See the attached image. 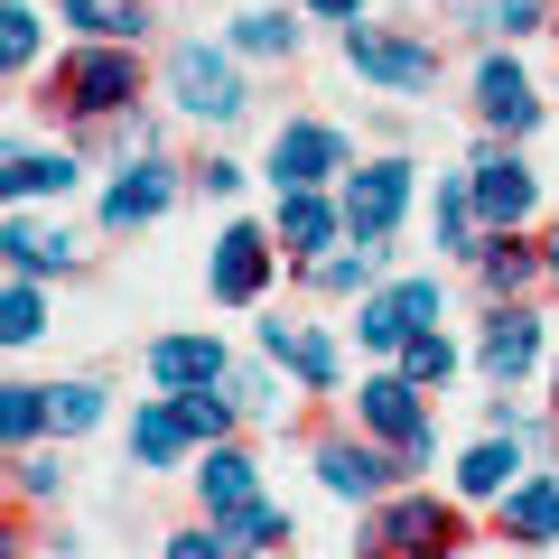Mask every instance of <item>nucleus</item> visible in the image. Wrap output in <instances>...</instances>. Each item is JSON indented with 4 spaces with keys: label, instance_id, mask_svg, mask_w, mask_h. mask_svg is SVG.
Wrapping results in <instances>:
<instances>
[{
    "label": "nucleus",
    "instance_id": "ea45409f",
    "mask_svg": "<svg viewBox=\"0 0 559 559\" xmlns=\"http://www.w3.org/2000/svg\"><path fill=\"white\" fill-rule=\"evenodd\" d=\"M159 559H234V540H224L205 513H187L178 532H159Z\"/></svg>",
    "mask_w": 559,
    "mask_h": 559
},
{
    "label": "nucleus",
    "instance_id": "c03bdc74",
    "mask_svg": "<svg viewBox=\"0 0 559 559\" xmlns=\"http://www.w3.org/2000/svg\"><path fill=\"white\" fill-rule=\"evenodd\" d=\"M550 411H559V364H550Z\"/></svg>",
    "mask_w": 559,
    "mask_h": 559
},
{
    "label": "nucleus",
    "instance_id": "aec40b11",
    "mask_svg": "<svg viewBox=\"0 0 559 559\" xmlns=\"http://www.w3.org/2000/svg\"><path fill=\"white\" fill-rule=\"evenodd\" d=\"M187 495H197L205 522H224V513H242V503H261L271 485H261V457L242 439H215V448H197V466H187Z\"/></svg>",
    "mask_w": 559,
    "mask_h": 559
},
{
    "label": "nucleus",
    "instance_id": "423d86ee",
    "mask_svg": "<svg viewBox=\"0 0 559 559\" xmlns=\"http://www.w3.org/2000/svg\"><path fill=\"white\" fill-rule=\"evenodd\" d=\"M308 466H318V485L336 503H382L392 485H411V466H401V448H382V439H364V429H345V419H318L308 429Z\"/></svg>",
    "mask_w": 559,
    "mask_h": 559
},
{
    "label": "nucleus",
    "instance_id": "a18cd8bd",
    "mask_svg": "<svg viewBox=\"0 0 559 559\" xmlns=\"http://www.w3.org/2000/svg\"><path fill=\"white\" fill-rule=\"evenodd\" d=\"M550 28H559V20H550Z\"/></svg>",
    "mask_w": 559,
    "mask_h": 559
},
{
    "label": "nucleus",
    "instance_id": "412c9836",
    "mask_svg": "<svg viewBox=\"0 0 559 559\" xmlns=\"http://www.w3.org/2000/svg\"><path fill=\"white\" fill-rule=\"evenodd\" d=\"M140 373L159 382V392H205V382H224V373H234V345H224L215 326H178V336H150Z\"/></svg>",
    "mask_w": 559,
    "mask_h": 559
},
{
    "label": "nucleus",
    "instance_id": "72a5a7b5",
    "mask_svg": "<svg viewBox=\"0 0 559 559\" xmlns=\"http://www.w3.org/2000/svg\"><path fill=\"white\" fill-rule=\"evenodd\" d=\"M66 495V439H47V448H10V503H57Z\"/></svg>",
    "mask_w": 559,
    "mask_h": 559
},
{
    "label": "nucleus",
    "instance_id": "ddd939ff",
    "mask_svg": "<svg viewBox=\"0 0 559 559\" xmlns=\"http://www.w3.org/2000/svg\"><path fill=\"white\" fill-rule=\"evenodd\" d=\"M466 355H476V373L495 382V392H522L532 364H540V308H532V299H495Z\"/></svg>",
    "mask_w": 559,
    "mask_h": 559
},
{
    "label": "nucleus",
    "instance_id": "0eeeda50",
    "mask_svg": "<svg viewBox=\"0 0 559 559\" xmlns=\"http://www.w3.org/2000/svg\"><path fill=\"white\" fill-rule=\"evenodd\" d=\"M466 197H476L485 234H532V224H540V168L522 159V140L485 131L476 150H466Z\"/></svg>",
    "mask_w": 559,
    "mask_h": 559
},
{
    "label": "nucleus",
    "instance_id": "393cba45",
    "mask_svg": "<svg viewBox=\"0 0 559 559\" xmlns=\"http://www.w3.org/2000/svg\"><path fill=\"white\" fill-rule=\"evenodd\" d=\"M289 280H299V289H318V299H364V289H382V252L345 234L336 252H318V261H289Z\"/></svg>",
    "mask_w": 559,
    "mask_h": 559
},
{
    "label": "nucleus",
    "instance_id": "f03ea898",
    "mask_svg": "<svg viewBox=\"0 0 559 559\" xmlns=\"http://www.w3.org/2000/svg\"><path fill=\"white\" fill-rule=\"evenodd\" d=\"M466 503L429 495V485H392L382 503H364L355 522V559H466Z\"/></svg>",
    "mask_w": 559,
    "mask_h": 559
},
{
    "label": "nucleus",
    "instance_id": "6e6552de",
    "mask_svg": "<svg viewBox=\"0 0 559 559\" xmlns=\"http://www.w3.org/2000/svg\"><path fill=\"white\" fill-rule=\"evenodd\" d=\"M280 271H289V252H280L271 224H252V215L215 224V242H205V289H215V308H261L280 289Z\"/></svg>",
    "mask_w": 559,
    "mask_h": 559
},
{
    "label": "nucleus",
    "instance_id": "dca6fc26",
    "mask_svg": "<svg viewBox=\"0 0 559 559\" xmlns=\"http://www.w3.org/2000/svg\"><path fill=\"white\" fill-rule=\"evenodd\" d=\"M0 187H10V205H66L84 187V140H10Z\"/></svg>",
    "mask_w": 559,
    "mask_h": 559
},
{
    "label": "nucleus",
    "instance_id": "58836bf2",
    "mask_svg": "<svg viewBox=\"0 0 559 559\" xmlns=\"http://www.w3.org/2000/svg\"><path fill=\"white\" fill-rule=\"evenodd\" d=\"M84 150H112V168H121V159H150V150H159V112H150V103H140V112L103 121V131L84 140Z\"/></svg>",
    "mask_w": 559,
    "mask_h": 559
},
{
    "label": "nucleus",
    "instance_id": "37998d69",
    "mask_svg": "<svg viewBox=\"0 0 559 559\" xmlns=\"http://www.w3.org/2000/svg\"><path fill=\"white\" fill-rule=\"evenodd\" d=\"M540 271H550V289H559V224H540Z\"/></svg>",
    "mask_w": 559,
    "mask_h": 559
},
{
    "label": "nucleus",
    "instance_id": "a211bd4d",
    "mask_svg": "<svg viewBox=\"0 0 559 559\" xmlns=\"http://www.w3.org/2000/svg\"><path fill=\"white\" fill-rule=\"evenodd\" d=\"M271 234L289 261H318L345 242V197L336 187H271Z\"/></svg>",
    "mask_w": 559,
    "mask_h": 559
},
{
    "label": "nucleus",
    "instance_id": "473e14b6",
    "mask_svg": "<svg viewBox=\"0 0 559 559\" xmlns=\"http://www.w3.org/2000/svg\"><path fill=\"white\" fill-rule=\"evenodd\" d=\"M168 401H178V419H187V439H197V448L242 439V429H252V419H242V401L224 392V382H205V392H168Z\"/></svg>",
    "mask_w": 559,
    "mask_h": 559
},
{
    "label": "nucleus",
    "instance_id": "c756f323",
    "mask_svg": "<svg viewBox=\"0 0 559 559\" xmlns=\"http://www.w3.org/2000/svg\"><path fill=\"white\" fill-rule=\"evenodd\" d=\"M215 532L234 540V559H280L289 540H299V522H289V503H271V495H261V503H242V513H224Z\"/></svg>",
    "mask_w": 559,
    "mask_h": 559
},
{
    "label": "nucleus",
    "instance_id": "39448f33",
    "mask_svg": "<svg viewBox=\"0 0 559 559\" xmlns=\"http://www.w3.org/2000/svg\"><path fill=\"white\" fill-rule=\"evenodd\" d=\"M336 197H345V234L373 242V252H392V234L411 224V205H419V159L411 150H373V159L345 168Z\"/></svg>",
    "mask_w": 559,
    "mask_h": 559
},
{
    "label": "nucleus",
    "instance_id": "f8f14e48",
    "mask_svg": "<svg viewBox=\"0 0 559 559\" xmlns=\"http://www.w3.org/2000/svg\"><path fill=\"white\" fill-rule=\"evenodd\" d=\"M197 187V168H178L168 150H150V159H121L112 178H103V205H94V224L103 234H140V224H159L168 205Z\"/></svg>",
    "mask_w": 559,
    "mask_h": 559
},
{
    "label": "nucleus",
    "instance_id": "7c9ffc66",
    "mask_svg": "<svg viewBox=\"0 0 559 559\" xmlns=\"http://www.w3.org/2000/svg\"><path fill=\"white\" fill-rule=\"evenodd\" d=\"M299 38H308V28L289 20V10H242V20L224 28V47L252 57V66H289V57H299Z\"/></svg>",
    "mask_w": 559,
    "mask_h": 559
},
{
    "label": "nucleus",
    "instance_id": "6ab92c4d",
    "mask_svg": "<svg viewBox=\"0 0 559 559\" xmlns=\"http://www.w3.org/2000/svg\"><path fill=\"white\" fill-rule=\"evenodd\" d=\"M485 532L503 550H559V466H532L503 503H485Z\"/></svg>",
    "mask_w": 559,
    "mask_h": 559
},
{
    "label": "nucleus",
    "instance_id": "a878e982",
    "mask_svg": "<svg viewBox=\"0 0 559 559\" xmlns=\"http://www.w3.org/2000/svg\"><path fill=\"white\" fill-rule=\"evenodd\" d=\"M103 419H112V382L103 373H66V382H47V439H94Z\"/></svg>",
    "mask_w": 559,
    "mask_h": 559
},
{
    "label": "nucleus",
    "instance_id": "f704fd0d",
    "mask_svg": "<svg viewBox=\"0 0 559 559\" xmlns=\"http://www.w3.org/2000/svg\"><path fill=\"white\" fill-rule=\"evenodd\" d=\"M224 392L242 401V419H252V429H280V419H289V392H280V364L261 355V364H234V373H224Z\"/></svg>",
    "mask_w": 559,
    "mask_h": 559
},
{
    "label": "nucleus",
    "instance_id": "cd10ccee",
    "mask_svg": "<svg viewBox=\"0 0 559 559\" xmlns=\"http://www.w3.org/2000/svg\"><path fill=\"white\" fill-rule=\"evenodd\" d=\"M150 10H159V0H57V20L75 28V38H112V47H140L150 38Z\"/></svg>",
    "mask_w": 559,
    "mask_h": 559
},
{
    "label": "nucleus",
    "instance_id": "f3484780",
    "mask_svg": "<svg viewBox=\"0 0 559 559\" xmlns=\"http://www.w3.org/2000/svg\"><path fill=\"white\" fill-rule=\"evenodd\" d=\"M466 94H476V121H485L495 140H532V131H540V94H532V75L513 66V47H485Z\"/></svg>",
    "mask_w": 559,
    "mask_h": 559
},
{
    "label": "nucleus",
    "instance_id": "2f4dec72",
    "mask_svg": "<svg viewBox=\"0 0 559 559\" xmlns=\"http://www.w3.org/2000/svg\"><path fill=\"white\" fill-rule=\"evenodd\" d=\"M392 364H401V373L419 382V392H448V382H457V373H466V364H476V355H466V345L448 336V326H419V336L401 345Z\"/></svg>",
    "mask_w": 559,
    "mask_h": 559
},
{
    "label": "nucleus",
    "instance_id": "20e7f679",
    "mask_svg": "<svg viewBox=\"0 0 559 559\" xmlns=\"http://www.w3.org/2000/svg\"><path fill=\"white\" fill-rule=\"evenodd\" d=\"M355 429L382 448H401V466H411V485L439 466V392H419L401 364H373V373L355 382Z\"/></svg>",
    "mask_w": 559,
    "mask_h": 559
},
{
    "label": "nucleus",
    "instance_id": "c9c22d12",
    "mask_svg": "<svg viewBox=\"0 0 559 559\" xmlns=\"http://www.w3.org/2000/svg\"><path fill=\"white\" fill-rule=\"evenodd\" d=\"M0 448H47V382H0Z\"/></svg>",
    "mask_w": 559,
    "mask_h": 559
},
{
    "label": "nucleus",
    "instance_id": "79ce46f5",
    "mask_svg": "<svg viewBox=\"0 0 559 559\" xmlns=\"http://www.w3.org/2000/svg\"><path fill=\"white\" fill-rule=\"evenodd\" d=\"M308 20H336V28H355V20H373V0H299Z\"/></svg>",
    "mask_w": 559,
    "mask_h": 559
},
{
    "label": "nucleus",
    "instance_id": "e433bc0d",
    "mask_svg": "<svg viewBox=\"0 0 559 559\" xmlns=\"http://www.w3.org/2000/svg\"><path fill=\"white\" fill-rule=\"evenodd\" d=\"M47 308H57V299H47V280L10 271V289H0V336H10V345H38L47 336Z\"/></svg>",
    "mask_w": 559,
    "mask_h": 559
},
{
    "label": "nucleus",
    "instance_id": "c85d7f7f",
    "mask_svg": "<svg viewBox=\"0 0 559 559\" xmlns=\"http://www.w3.org/2000/svg\"><path fill=\"white\" fill-rule=\"evenodd\" d=\"M0 66H10V84L47 75V10L38 0H0Z\"/></svg>",
    "mask_w": 559,
    "mask_h": 559
},
{
    "label": "nucleus",
    "instance_id": "1a4fd4ad",
    "mask_svg": "<svg viewBox=\"0 0 559 559\" xmlns=\"http://www.w3.org/2000/svg\"><path fill=\"white\" fill-rule=\"evenodd\" d=\"M336 47H345V66H355L373 94H401V103H419L429 84H439V47L419 38V28H392V20H355V28H336Z\"/></svg>",
    "mask_w": 559,
    "mask_h": 559
},
{
    "label": "nucleus",
    "instance_id": "7ed1b4c3",
    "mask_svg": "<svg viewBox=\"0 0 559 559\" xmlns=\"http://www.w3.org/2000/svg\"><path fill=\"white\" fill-rule=\"evenodd\" d=\"M159 94H168L178 121H205V131L252 121V75H242V57L215 47V38H168L159 47Z\"/></svg>",
    "mask_w": 559,
    "mask_h": 559
},
{
    "label": "nucleus",
    "instance_id": "4c0bfd02",
    "mask_svg": "<svg viewBox=\"0 0 559 559\" xmlns=\"http://www.w3.org/2000/svg\"><path fill=\"white\" fill-rule=\"evenodd\" d=\"M476 28L485 47H513V38H532V28H550V0H476Z\"/></svg>",
    "mask_w": 559,
    "mask_h": 559
},
{
    "label": "nucleus",
    "instance_id": "b1692460",
    "mask_svg": "<svg viewBox=\"0 0 559 559\" xmlns=\"http://www.w3.org/2000/svg\"><path fill=\"white\" fill-rule=\"evenodd\" d=\"M131 466L140 476H187V466H197V439H187V419H178L168 392L131 411Z\"/></svg>",
    "mask_w": 559,
    "mask_h": 559
},
{
    "label": "nucleus",
    "instance_id": "bb28decb",
    "mask_svg": "<svg viewBox=\"0 0 559 559\" xmlns=\"http://www.w3.org/2000/svg\"><path fill=\"white\" fill-rule=\"evenodd\" d=\"M429 242H439L448 261H476L485 215H476V197H466V168H448V178L429 187Z\"/></svg>",
    "mask_w": 559,
    "mask_h": 559
},
{
    "label": "nucleus",
    "instance_id": "9d476101",
    "mask_svg": "<svg viewBox=\"0 0 559 559\" xmlns=\"http://www.w3.org/2000/svg\"><path fill=\"white\" fill-rule=\"evenodd\" d=\"M345 168H355V131H345V121H318V112H289L271 131L261 178L271 187H345Z\"/></svg>",
    "mask_w": 559,
    "mask_h": 559
},
{
    "label": "nucleus",
    "instance_id": "2eb2a0df",
    "mask_svg": "<svg viewBox=\"0 0 559 559\" xmlns=\"http://www.w3.org/2000/svg\"><path fill=\"white\" fill-rule=\"evenodd\" d=\"M261 355L299 382L308 401H336V392H345V355H336V336H326V326H308V318H261Z\"/></svg>",
    "mask_w": 559,
    "mask_h": 559
},
{
    "label": "nucleus",
    "instance_id": "f257e3e1",
    "mask_svg": "<svg viewBox=\"0 0 559 559\" xmlns=\"http://www.w3.org/2000/svg\"><path fill=\"white\" fill-rule=\"evenodd\" d=\"M150 94H159V66H140V47L75 38V47H57V57H47V75H38V94H28V103H47V112L66 121V140H94L103 121L140 112Z\"/></svg>",
    "mask_w": 559,
    "mask_h": 559
},
{
    "label": "nucleus",
    "instance_id": "4468645a",
    "mask_svg": "<svg viewBox=\"0 0 559 559\" xmlns=\"http://www.w3.org/2000/svg\"><path fill=\"white\" fill-rule=\"evenodd\" d=\"M84 252H94V242H84L66 215H38V205H10V224H0V261H10V271H28V280L84 271Z\"/></svg>",
    "mask_w": 559,
    "mask_h": 559
},
{
    "label": "nucleus",
    "instance_id": "5701e85b",
    "mask_svg": "<svg viewBox=\"0 0 559 559\" xmlns=\"http://www.w3.org/2000/svg\"><path fill=\"white\" fill-rule=\"evenodd\" d=\"M476 289H485V308H495V299H540V289H550V271H540V234H485L476 242Z\"/></svg>",
    "mask_w": 559,
    "mask_h": 559
},
{
    "label": "nucleus",
    "instance_id": "4be33fe9",
    "mask_svg": "<svg viewBox=\"0 0 559 559\" xmlns=\"http://www.w3.org/2000/svg\"><path fill=\"white\" fill-rule=\"evenodd\" d=\"M522 476H532V439H513V429H485V439L466 448L457 466H448V495H457V503H503Z\"/></svg>",
    "mask_w": 559,
    "mask_h": 559
},
{
    "label": "nucleus",
    "instance_id": "a19ab883",
    "mask_svg": "<svg viewBox=\"0 0 559 559\" xmlns=\"http://www.w3.org/2000/svg\"><path fill=\"white\" fill-rule=\"evenodd\" d=\"M197 197H215V205H234V197H242V159H224V150H215V159L197 168Z\"/></svg>",
    "mask_w": 559,
    "mask_h": 559
},
{
    "label": "nucleus",
    "instance_id": "9b49d317",
    "mask_svg": "<svg viewBox=\"0 0 559 559\" xmlns=\"http://www.w3.org/2000/svg\"><path fill=\"white\" fill-rule=\"evenodd\" d=\"M439 318H448V289H439L429 271H411V280H382V289H364V299H355V345L392 364L401 345L419 336V326H439Z\"/></svg>",
    "mask_w": 559,
    "mask_h": 559
}]
</instances>
